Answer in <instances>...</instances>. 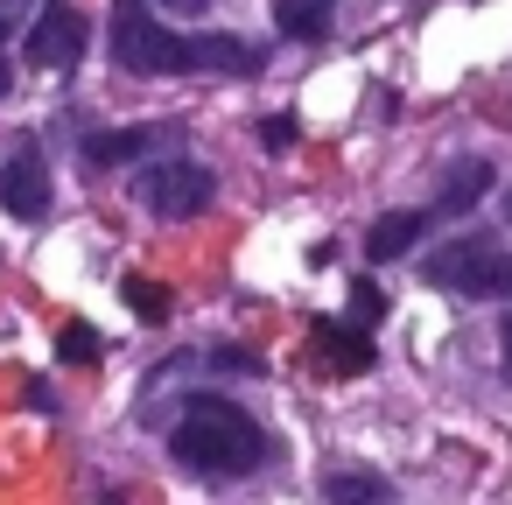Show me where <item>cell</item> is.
I'll list each match as a JSON object with an SVG mask.
<instances>
[{
  "label": "cell",
  "instance_id": "cell-1",
  "mask_svg": "<svg viewBox=\"0 0 512 505\" xmlns=\"http://www.w3.org/2000/svg\"><path fill=\"white\" fill-rule=\"evenodd\" d=\"M169 449L197 477H253L267 463V428L225 393H190L169 428Z\"/></svg>",
  "mask_w": 512,
  "mask_h": 505
},
{
  "label": "cell",
  "instance_id": "cell-2",
  "mask_svg": "<svg viewBox=\"0 0 512 505\" xmlns=\"http://www.w3.org/2000/svg\"><path fill=\"white\" fill-rule=\"evenodd\" d=\"M113 57H120L134 78H190V71L253 78V71H260L253 43H239V36H176V29H162L148 8L113 22Z\"/></svg>",
  "mask_w": 512,
  "mask_h": 505
},
{
  "label": "cell",
  "instance_id": "cell-3",
  "mask_svg": "<svg viewBox=\"0 0 512 505\" xmlns=\"http://www.w3.org/2000/svg\"><path fill=\"white\" fill-rule=\"evenodd\" d=\"M211 197H218V176H211L204 162H155V169L141 176V204H148L162 225L211 211Z\"/></svg>",
  "mask_w": 512,
  "mask_h": 505
},
{
  "label": "cell",
  "instance_id": "cell-4",
  "mask_svg": "<svg viewBox=\"0 0 512 505\" xmlns=\"http://www.w3.org/2000/svg\"><path fill=\"white\" fill-rule=\"evenodd\" d=\"M85 50H92V22L71 8V0H50V8L29 22V57L43 71H78Z\"/></svg>",
  "mask_w": 512,
  "mask_h": 505
},
{
  "label": "cell",
  "instance_id": "cell-5",
  "mask_svg": "<svg viewBox=\"0 0 512 505\" xmlns=\"http://www.w3.org/2000/svg\"><path fill=\"white\" fill-rule=\"evenodd\" d=\"M491 260H498V239H491V232H463V239H449L442 253H428V281H435V288H456V295H484Z\"/></svg>",
  "mask_w": 512,
  "mask_h": 505
},
{
  "label": "cell",
  "instance_id": "cell-6",
  "mask_svg": "<svg viewBox=\"0 0 512 505\" xmlns=\"http://www.w3.org/2000/svg\"><path fill=\"white\" fill-rule=\"evenodd\" d=\"M0 204H8L22 225L50 218V169L36 155H15V162H0Z\"/></svg>",
  "mask_w": 512,
  "mask_h": 505
},
{
  "label": "cell",
  "instance_id": "cell-7",
  "mask_svg": "<svg viewBox=\"0 0 512 505\" xmlns=\"http://www.w3.org/2000/svg\"><path fill=\"white\" fill-rule=\"evenodd\" d=\"M155 148H162V127H113L85 141V169H127V162H148Z\"/></svg>",
  "mask_w": 512,
  "mask_h": 505
},
{
  "label": "cell",
  "instance_id": "cell-8",
  "mask_svg": "<svg viewBox=\"0 0 512 505\" xmlns=\"http://www.w3.org/2000/svg\"><path fill=\"white\" fill-rule=\"evenodd\" d=\"M316 351H323V365L344 372V379L372 365V337H365V323H316Z\"/></svg>",
  "mask_w": 512,
  "mask_h": 505
},
{
  "label": "cell",
  "instance_id": "cell-9",
  "mask_svg": "<svg viewBox=\"0 0 512 505\" xmlns=\"http://www.w3.org/2000/svg\"><path fill=\"white\" fill-rule=\"evenodd\" d=\"M323 498L330 505H393V484L379 470H323Z\"/></svg>",
  "mask_w": 512,
  "mask_h": 505
},
{
  "label": "cell",
  "instance_id": "cell-10",
  "mask_svg": "<svg viewBox=\"0 0 512 505\" xmlns=\"http://www.w3.org/2000/svg\"><path fill=\"white\" fill-rule=\"evenodd\" d=\"M330 8L337 0H274V29L288 43H316V36H330Z\"/></svg>",
  "mask_w": 512,
  "mask_h": 505
},
{
  "label": "cell",
  "instance_id": "cell-11",
  "mask_svg": "<svg viewBox=\"0 0 512 505\" xmlns=\"http://www.w3.org/2000/svg\"><path fill=\"white\" fill-rule=\"evenodd\" d=\"M484 190H491V169H484V162H456V169L442 176V190H435V211H442V218H463Z\"/></svg>",
  "mask_w": 512,
  "mask_h": 505
},
{
  "label": "cell",
  "instance_id": "cell-12",
  "mask_svg": "<svg viewBox=\"0 0 512 505\" xmlns=\"http://www.w3.org/2000/svg\"><path fill=\"white\" fill-rule=\"evenodd\" d=\"M421 225H428L421 211H386V218L365 232V253H372V260H400V253H414Z\"/></svg>",
  "mask_w": 512,
  "mask_h": 505
},
{
  "label": "cell",
  "instance_id": "cell-13",
  "mask_svg": "<svg viewBox=\"0 0 512 505\" xmlns=\"http://www.w3.org/2000/svg\"><path fill=\"white\" fill-rule=\"evenodd\" d=\"M120 295H127V309H134L141 323H162V316H169V288H155L148 274H127Z\"/></svg>",
  "mask_w": 512,
  "mask_h": 505
},
{
  "label": "cell",
  "instance_id": "cell-14",
  "mask_svg": "<svg viewBox=\"0 0 512 505\" xmlns=\"http://www.w3.org/2000/svg\"><path fill=\"white\" fill-rule=\"evenodd\" d=\"M57 351H64L71 365H92V358H99V330H92V323H64V344H57Z\"/></svg>",
  "mask_w": 512,
  "mask_h": 505
},
{
  "label": "cell",
  "instance_id": "cell-15",
  "mask_svg": "<svg viewBox=\"0 0 512 505\" xmlns=\"http://www.w3.org/2000/svg\"><path fill=\"white\" fill-rule=\"evenodd\" d=\"M484 295H505V302H512V253H498V260H491V274H484Z\"/></svg>",
  "mask_w": 512,
  "mask_h": 505
},
{
  "label": "cell",
  "instance_id": "cell-16",
  "mask_svg": "<svg viewBox=\"0 0 512 505\" xmlns=\"http://www.w3.org/2000/svg\"><path fill=\"white\" fill-rule=\"evenodd\" d=\"M211 365H225V372H260V351H211Z\"/></svg>",
  "mask_w": 512,
  "mask_h": 505
},
{
  "label": "cell",
  "instance_id": "cell-17",
  "mask_svg": "<svg viewBox=\"0 0 512 505\" xmlns=\"http://www.w3.org/2000/svg\"><path fill=\"white\" fill-rule=\"evenodd\" d=\"M351 309H358V323H372V316H379V288L358 281V288H351Z\"/></svg>",
  "mask_w": 512,
  "mask_h": 505
},
{
  "label": "cell",
  "instance_id": "cell-18",
  "mask_svg": "<svg viewBox=\"0 0 512 505\" xmlns=\"http://www.w3.org/2000/svg\"><path fill=\"white\" fill-rule=\"evenodd\" d=\"M211 8V0H162V15H176V22H197Z\"/></svg>",
  "mask_w": 512,
  "mask_h": 505
},
{
  "label": "cell",
  "instance_id": "cell-19",
  "mask_svg": "<svg viewBox=\"0 0 512 505\" xmlns=\"http://www.w3.org/2000/svg\"><path fill=\"white\" fill-rule=\"evenodd\" d=\"M260 134H267V148H288V141H295V127H288V120H267Z\"/></svg>",
  "mask_w": 512,
  "mask_h": 505
},
{
  "label": "cell",
  "instance_id": "cell-20",
  "mask_svg": "<svg viewBox=\"0 0 512 505\" xmlns=\"http://www.w3.org/2000/svg\"><path fill=\"white\" fill-rule=\"evenodd\" d=\"M498 351H505V372H512V323H505V337H498Z\"/></svg>",
  "mask_w": 512,
  "mask_h": 505
},
{
  "label": "cell",
  "instance_id": "cell-21",
  "mask_svg": "<svg viewBox=\"0 0 512 505\" xmlns=\"http://www.w3.org/2000/svg\"><path fill=\"white\" fill-rule=\"evenodd\" d=\"M8 85H15V71H8V57H0V99H8Z\"/></svg>",
  "mask_w": 512,
  "mask_h": 505
},
{
  "label": "cell",
  "instance_id": "cell-22",
  "mask_svg": "<svg viewBox=\"0 0 512 505\" xmlns=\"http://www.w3.org/2000/svg\"><path fill=\"white\" fill-rule=\"evenodd\" d=\"M141 8H148V0H120V15H141Z\"/></svg>",
  "mask_w": 512,
  "mask_h": 505
},
{
  "label": "cell",
  "instance_id": "cell-23",
  "mask_svg": "<svg viewBox=\"0 0 512 505\" xmlns=\"http://www.w3.org/2000/svg\"><path fill=\"white\" fill-rule=\"evenodd\" d=\"M0 36H8V8H0Z\"/></svg>",
  "mask_w": 512,
  "mask_h": 505
},
{
  "label": "cell",
  "instance_id": "cell-24",
  "mask_svg": "<svg viewBox=\"0 0 512 505\" xmlns=\"http://www.w3.org/2000/svg\"><path fill=\"white\" fill-rule=\"evenodd\" d=\"M505 218H512V197H505Z\"/></svg>",
  "mask_w": 512,
  "mask_h": 505
}]
</instances>
